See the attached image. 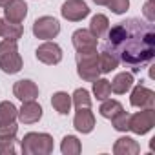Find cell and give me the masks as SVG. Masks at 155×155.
<instances>
[{
    "mask_svg": "<svg viewBox=\"0 0 155 155\" xmlns=\"http://www.w3.org/2000/svg\"><path fill=\"white\" fill-rule=\"evenodd\" d=\"M93 2H95L97 6H108V2H110V0H93Z\"/></svg>",
    "mask_w": 155,
    "mask_h": 155,
    "instance_id": "obj_31",
    "label": "cell"
},
{
    "mask_svg": "<svg viewBox=\"0 0 155 155\" xmlns=\"http://www.w3.org/2000/svg\"><path fill=\"white\" fill-rule=\"evenodd\" d=\"M124 108H122V104L119 102V101H113V99H104L102 101V104H101V108H99V113L104 117V119H111L113 115H117L119 111H122Z\"/></svg>",
    "mask_w": 155,
    "mask_h": 155,
    "instance_id": "obj_22",
    "label": "cell"
},
{
    "mask_svg": "<svg viewBox=\"0 0 155 155\" xmlns=\"http://www.w3.org/2000/svg\"><path fill=\"white\" fill-rule=\"evenodd\" d=\"M20 122L24 124H35L42 119V106L37 101H26L22 104V108L18 110V117Z\"/></svg>",
    "mask_w": 155,
    "mask_h": 155,
    "instance_id": "obj_12",
    "label": "cell"
},
{
    "mask_svg": "<svg viewBox=\"0 0 155 155\" xmlns=\"http://www.w3.org/2000/svg\"><path fill=\"white\" fill-rule=\"evenodd\" d=\"M93 95L97 97V101H104L111 95V86H110V81L106 79H95L93 81Z\"/></svg>",
    "mask_w": 155,
    "mask_h": 155,
    "instance_id": "obj_24",
    "label": "cell"
},
{
    "mask_svg": "<svg viewBox=\"0 0 155 155\" xmlns=\"http://www.w3.org/2000/svg\"><path fill=\"white\" fill-rule=\"evenodd\" d=\"M37 58L42 62V64H48V66H55L62 60V48L57 44V42H51V40H46L44 44H40L35 51Z\"/></svg>",
    "mask_w": 155,
    "mask_h": 155,
    "instance_id": "obj_8",
    "label": "cell"
},
{
    "mask_svg": "<svg viewBox=\"0 0 155 155\" xmlns=\"http://www.w3.org/2000/svg\"><path fill=\"white\" fill-rule=\"evenodd\" d=\"M60 15L69 22H79L90 15V8L84 0H66L60 8Z\"/></svg>",
    "mask_w": 155,
    "mask_h": 155,
    "instance_id": "obj_7",
    "label": "cell"
},
{
    "mask_svg": "<svg viewBox=\"0 0 155 155\" xmlns=\"http://www.w3.org/2000/svg\"><path fill=\"white\" fill-rule=\"evenodd\" d=\"M60 151L64 155H79L82 151V144L75 135H66L60 142Z\"/></svg>",
    "mask_w": 155,
    "mask_h": 155,
    "instance_id": "obj_21",
    "label": "cell"
},
{
    "mask_svg": "<svg viewBox=\"0 0 155 155\" xmlns=\"http://www.w3.org/2000/svg\"><path fill=\"white\" fill-rule=\"evenodd\" d=\"M2 28H4V20L0 18V37H2Z\"/></svg>",
    "mask_w": 155,
    "mask_h": 155,
    "instance_id": "obj_33",
    "label": "cell"
},
{
    "mask_svg": "<svg viewBox=\"0 0 155 155\" xmlns=\"http://www.w3.org/2000/svg\"><path fill=\"white\" fill-rule=\"evenodd\" d=\"M20 150L24 155H49L53 151V137L49 133L29 131L20 140Z\"/></svg>",
    "mask_w": 155,
    "mask_h": 155,
    "instance_id": "obj_2",
    "label": "cell"
},
{
    "mask_svg": "<svg viewBox=\"0 0 155 155\" xmlns=\"http://www.w3.org/2000/svg\"><path fill=\"white\" fill-rule=\"evenodd\" d=\"M111 126L117 130V131H128V124H130V113H126L124 110L119 111L117 115H113L111 119Z\"/></svg>",
    "mask_w": 155,
    "mask_h": 155,
    "instance_id": "obj_26",
    "label": "cell"
},
{
    "mask_svg": "<svg viewBox=\"0 0 155 155\" xmlns=\"http://www.w3.org/2000/svg\"><path fill=\"white\" fill-rule=\"evenodd\" d=\"M17 133H18V126H17V122H11V124H0V139L17 137Z\"/></svg>",
    "mask_w": 155,
    "mask_h": 155,
    "instance_id": "obj_29",
    "label": "cell"
},
{
    "mask_svg": "<svg viewBox=\"0 0 155 155\" xmlns=\"http://www.w3.org/2000/svg\"><path fill=\"white\" fill-rule=\"evenodd\" d=\"M75 60H77V73H79V77L82 81L93 82L95 79L101 77L97 49L95 51H77Z\"/></svg>",
    "mask_w": 155,
    "mask_h": 155,
    "instance_id": "obj_3",
    "label": "cell"
},
{
    "mask_svg": "<svg viewBox=\"0 0 155 155\" xmlns=\"http://www.w3.org/2000/svg\"><path fill=\"white\" fill-rule=\"evenodd\" d=\"M153 0H148V2L144 4V15H146V18H148V22H153L155 20V15H153Z\"/></svg>",
    "mask_w": 155,
    "mask_h": 155,
    "instance_id": "obj_30",
    "label": "cell"
},
{
    "mask_svg": "<svg viewBox=\"0 0 155 155\" xmlns=\"http://www.w3.org/2000/svg\"><path fill=\"white\" fill-rule=\"evenodd\" d=\"M71 42H73V48L77 51H95L99 38L90 29H77L71 35Z\"/></svg>",
    "mask_w": 155,
    "mask_h": 155,
    "instance_id": "obj_10",
    "label": "cell"
},
{
    "mask_svg": "<svg viewBox=\"0 0 155 155\" xmlns=\"http://www.w3.org/2000/svg\"><path fill=\"white\" fill-rule=\"evenodd\" d=\"M51 106L57 113L60 115H68L71 110V95H68L66 91H57L51 97Z\"/></svg>",
    "mask_w": 155,
    "mask_h": 155,
    "instance_id": "obj_17",
    "label": "cell"
},
{
    "mask_svg": "<svg viewBox=\"0 0 155 155\" xmlns=\"http://www.w3.org/2000/svg\"><path fill=\"white\" fill-rule=\"evenodd\" d=\"M4 17L8 22H15L20 24L26 17H28V4L24 0H11L4 9Z\"/></svg>",
    "mask_w": 155,
    "mask_h": 155,
    "instance_id": "obj_14",
    "label": "cell"
},
{
    "mask_svg": "<svg viewBox=\"0 0 155 155\" xmlns=\"http://www.w3.org/2000/svg\"><path fill=\"white\" fill-rule=\"evenodd\" d=\"M130 104L133 108H139V110H144V108H153L155 106V93L142 86V84H137L133 90H131V95H130Z\"/></svg>",
    "mask_w": 155,
    "mask_h": 155,
    "instance_id": "obj_9",
    "label": "cell"
},
{
    "mask_svg": "<svg viewBox=\"0 0 155 155\" xmlns=\"http://www.w3.org/2000/svg\"><path fill=\"white\" fill-rule=\"evenodd\" d=\"M139 151H140V146L131 137H119L113 144V153L115 155H137Z\"/></svg>",
    "mask_w": 155,
    "mask_h": 155,
    "instance_id": "obj_16",
    "label": "cell"
},
{
    "mask_svg": "<svg viewBox=\"0 0 155 155\" xmlns=\"http://www.w3.org/2000/svg\"><path fill=\"white\" fill-rule=\"evenodd\" d=\"M17 117H18V110L13 102L9 101L0 102V124H11L17 120Z\"/></svg>",
    "mask_w": 155,
    "mask_h": 155,
    "instance_id": "obj_20",
    "label": "cell"
},
{
    "mask_svg": "<svg viewBox=\"0 0 155 155\" xmlns=\"http://www.w3.org/2000/svg\"><path fill=\"white\" fill-rule=\"evenodd\" d=\"M108 8L111 9V13L122 15V13H126L128 8H130V0H110V2H108Z\"/></svg>",
    "mask_w": 155,
    "mask_h": 155,
    "instance_id": "obj_27",
    "label": "cell"
},
{
    "mask_svg": "<svg viewBox=\"0 0 155 155\" xmlns=\"http://www.w3.org/2000/svg\"><path fill=\"white\" fill-rule=\"evenodd\" d=\"M24 35V28L22 24H15V22H8L4 20V28H2V37L4 40H11V42H18Z\"/></svg>",
    "mask_w": 155,
    "mask_h": 155,
    "instance_id": "obj_19",
    "label": "cell"
},
{
    "mask_svg": "<svg viewBox=\"0 0 155 155\" xmlns=\"http://www.w3.org/2000/svg\"><path fill=\"white\" fill-rule=\"evenodd\" d=\"M13 95H15L18 101H22V102H26V101H35V99L38 97V86H37L33 81H28V79L18 81V82H15V86H13Z\"/></svg>",
    "mask_w": 155,
    "mask_h": 155,
    "instance_id": "obj_13",
    "label": "cell"
},
{
    "mask_svg": "<svg viewBox=\"0 0 155 155\" xmlns=\"http://www.w3.org/2000/svg\"><path fill=\"white\" fill-rule=\"evenodd\" d=\"M60 33V24L53 17H38L33 22V35L42 40H51Z\"/></svg>",
    "mask_w": 155,
    "mask_h": 155,
    "instance_id": "obj_6",
    "label": "cell"
},
{
    "mask_svg": "<svg viewBox=\"0 0 155 155\" xmlns=\"http://www.w3.org/2000/svg\"><path fill=\"white\" fill-rule=\"evenodd\" d=\"M133 73L130 71H122V73H117L115 75V79L110 82L111 86V91L117 93V95H124L126 91H130L133 88Z\"/></svg>",
    "mask_w": 155,
    "mask_h": 155,
    "instance_id": "obj_15",
    "label": "cell"
},
{
    "mask_svg": "<svg viewBox=\"0 0 155 155\" xmlns=\"http://www.w3.org/2000/svg\"><path fill=\"white\" fill-rule=\"evenodd\" d=\"M73 126L81 133H91L95 128V115L91 108H79L73 117Z\"/></svg>",
    "mask_w": 155,
    "mask_h": 155,
    "instance_id": "obj_11",
    "label": "cell"
},
{
    "mask_svg": "<svg viewBox=\"0 0 155 155\" xmlns=\"http://www.w3.org/2000/svg\"><path fill=\"white\" fill-rule=\"evenodd\" d=\"M155 126V110L153 108H144L133 115H130V124L128 130L135 135H146L151 131Z\"/></svg>",
    "mask_w": 155,
    "mask_h": 155,
    "instance_id": "obj_5",
    "label": "cell"
},
{
    "mask_svg": "<svg viewBox=\"0 0 155 155\" xmlns=\"http://www.w3.org/2000/svg\"><path fill=\"white\" fill-rule=\"evenodd\" d=\"M104 51L111 53L119 64L124 62L139 71L155 55V29L151 22L140 18H128L108 29Z\"/></svg>",
    "mask_w": 155,
    "mask_h": 155,
    "instance_id": "obj_1",
    "label": "cell"
},
{
    "mask_svg": "<svg viewBox=\"0 0 155 155\" xmlns=\"http://www.w3.org/2000/svg\"><path fill=\"white\" fill-rule=\"evenodd\" d=\"M108 29H110V20H108V17L102 15V13H97V15L91 18V22H90V31H91L97 38H101V37H104V35L108 33Z\"/></svg>",
    "mask_w": 155,
    "mask_h": 155,
    "instance_id": "obj_18",
    "label": "cell"
},
{
    "mask_svg": "<svg viewBox=\"0 0 155 155\" xmlns=\"http://www.w3.org/2000/svg\"><path fill=\"white\" fill-rule=\"evenodd\" d=\"M0 69L8 75H15L22 69V57L18 53L17 42L11 40L0 42Z\"/></svg>",
    "mask_w": 155,
    "mask_h": 155,
    "instance_id": "obj_4",
    "label": "cell"
},
{
    "mask_svg": "<svg viewBox=\"0 0 155 155\" xmlns=\"http://www.w3.org/2000/svg\"><path fill=\"white\" fill-rule=\"evenodd\" d=\"M117 66H119V60L111 53L102 49V53L99 55V69H101V73H111L113 69H117Z\"/></svg>",
    "mask_w": 155,
    "mask_h": 155,
    "instance_id": "obj_23",
    "label": "cell"
},
{
    "mask_svg": "<svg viewBox=\"0 0 155 155\" xmlns=\"http://www.w3.org/2000/svg\"><path fill=\"white\" fill-rule=\"evenodd\" d=\"M9 2H11V0H0V8H6Z\"/></svg>",
    "mask_w": 155,
    "mask_h": 155,
    "instance_id": "obj_32",
    "label": "cell"
},
{
    "mask_svg": "<svg viewBox=\"0 0 155 155\" xmlns=\"http://www.w3.org/2000/svg\"><path fill=\"white\" fill-rule=\"evenodd\" d=\"M15 137H9V139H0V155H13L17 151L15 148Z\"/></svg>",
    "mask_w": 155,
    "mask_h": 155,
    "instance_id": "obj_28",
    "label": "cell"
},
{
    "mask_svg": "<svg viewBox=\"0 0 155 155\" xmlns=\"http://www.w3.org/2000/svg\"><path fill=\"white\" fill-rule=\"evenodd\" d=\"M71 104H75V108H91V97H90V91L84 90V88H79L75 90V93L71 95Z\"/></svg>",
    "mask_w": 155,
    "mask_h": 155,
    "instance_id": "obj_25",
    "label": "cell"
}]
</instances>
